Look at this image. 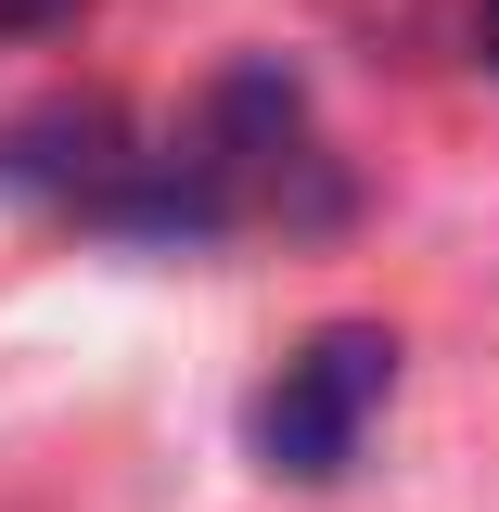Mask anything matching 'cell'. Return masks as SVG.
Segmentation results:
<instances>
[{
    "mask_svg": "<svg viewBox=\"0 0 499 512\" xmlns=\"http://www.w3.org/2000/svg\"><path fill=\"white\" fill-rule=\"evenodd\" d=\"M384 397H397V333L346 320V333L295 346L282 384L256 397V461H269V474H295V487H320V474H346V461H359V436L384 423Z\"/></svg>",
    "mask_w": 499,
    "mask_h": 512,
    "instance_id": "obj_1",
    "label": "cell"
},
{
    "mask_svg": "<svg viewBox=\"0 0 499 512\" xmlns=\"http://www.w3.org/2000/svg\"><path fill=\"white\" fill-rule=\"evenodd\" d=\"M52 13H77V0H0V39L13 26H52Z\"/></svg>",
    "mask_w": 499,
    "mask_h": 512,
    "instance_id": "obj_2",
    "label": "cell"
},
{
    "mask_svg": "<svg viewBox=\"0 0 499 512\" xmlns=\"http://www.w3.org/2000/svg\"><path fill=\"white\" fill-rule=\"evenodd\" d=\"M474 52H487V77H499V0H487V13H474Z\"/></svg>",
    "mask_w": 499,
    "mask_h": 512,
    "instance_id": "obj_3",
    "label": "cell"
}]
</instances>
